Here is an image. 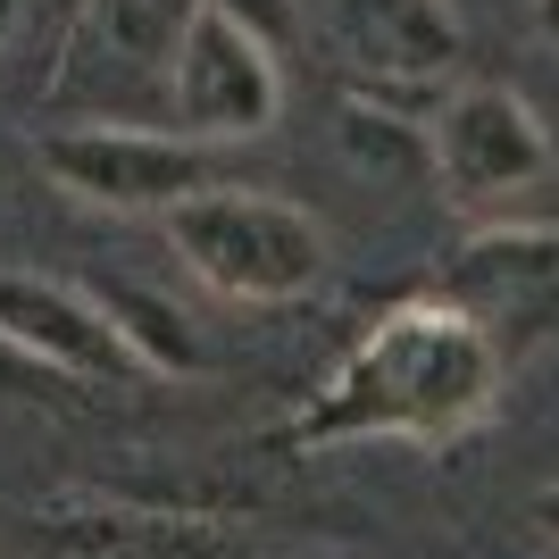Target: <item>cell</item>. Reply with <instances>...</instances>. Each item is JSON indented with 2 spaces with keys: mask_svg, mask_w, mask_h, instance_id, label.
Masks as SVG:
<instances>
[{
  "mask_svg": "<svg viewBox=\"0 0 559 559\" xmlns=\"http://www.w3.org/2000/svg\"><path fill=\"white\" fill-rule=\"evenodd\" d=\"M510 359L492 334L451 309L443 293L384 309L359 343L334 359V376L301 401L293 443L343 451V443H460L467 426L492 418Z\"/></svg>",
  "mask_w": 559,
  "mask_h": 559,
  "instance_id": "1",
  "label": "cell"
},
{
  "mask_svg": "<svg viewBox=\"0 0 559 559\" xmlns=\"http://www.w3.org/2000/svg\"><path fill=\"white\" fill-rule=\"evenodd\" d=\"M167 242L192 276L226 293V301H251V309H276V301H301L318 293L326 276V226L284 201V192H259V185H210L192 192L185 210H167Z\"/></svg>",
  "mask_w": 559,
  "mask_h": 559,
  "instance_id": "2",
  "label": "cell"
},
{
  "mask_svg": "<svg viewBox=\"0 0 559 559\" xmlns=\"http://www.w3.org/2000/svg\"><path fill=\"white\" fill-rule=\"evenodd\" d=\"M43 176L84 210L109 217H167L185 210L192 192L226 185V159L192 134H159V126H134V117H84V126H50L34 142Z\"/></svg>",
  "mask_w": 559,
  "mask_h": 559,
  "instance_id": "3",
  "label": "cell"
},
{
  "mask_svg": "<svg viewBox=\"0 0 559 559\" xmlns=\"http://www.w3.org/2000/svg\"><path fill=\"white\" fill-rule=\"evenodd\" d=\"M426 167H435L443 201L501 226L551 176V126L510 84H451L426 117Z\"/></svg>",
  "mask_w": 559,
  "mask_h": 559,
  "instance_id": "4",
  "label": "cell"
},
{
  "mask_svg": "<svg viewBox=\"0 0 559 559\" xmlns=\"http://www.w3.org/2000/svg\"><path fill=\"white\" fill-rule=\"evenodd\" d=\"M167 117H176V134L192 142H259L267 126L284 117V68L276 50L251 43L242 25H226L217 9L185 25V43L167 59Z\"/></svg>",
  "mask_w": 559,
  "mask_h": 559,
  "instance_id": "5",
  "label": "cell"
},
{
  "mask_svg": "<svg viewBox=\"0 0 559 559\" xmlns=\"http://www.w3.org/2000/svg\"><path fill=\"white\" fill-rule=\"evenodd\" d=\"M443 301L467 309V318L492 334L501 359H518L526 343H543V334L559 326V234L518 226V217L476 226L460 242V267H451Z\"/></svg>",
  "mask_w": 559,
  "mask_h": 559,
  "instance_id": "6",
  "label": "cell"
},
{
  "mask_svg": "<svg viewBox=\"0 0 559 559\" xmlns=\"http://www.w3.org/2000/svg\"><path fill=\"white\" fill-rule=\"evenodd\" d=\"M0 343L34 359V368L68 376V384H117V376H142L117 343V326L100 318L93 293H75L59 276H25V267H0Z\"/></svg>",
  "mask_w": 559,
  "mask_h": 559,
  "instance_id": "7",
  "label": "cell"
},
{
  "mask_svg": "<svg viewBox=\"0 0 559 559\" xmlns=\"http://www.w3.org/2000/svg\"><path fill=\"white\" fill-rule=\"evenodd\" d=\"M359 84L409 100H443V75L460 59V17L451 0H326Z\"/></svg>",
  "mask_w": 559,
  "mask_h": 559,
  "instance_id": "8",
  "label": "cell"
},
{
  "mask_svg": "<svg viewBox=\"0 0 559 559\" xmlns=\"http://www.w3.org/2000/svg\"><path fill=\"white\" fill-rule=\"evenodd\" d=\"M34 559H251V543L217 526V518L185 510H75L50 518V535L34 543Z\"/></svg>",
  "mask_w": 559,
  "mask_h": 559,
  "instance_id": "9",
  "label": "cell"
},
{
  "mask_svg": "<svg viewBox=\"0 0 559 559\" xmlns=\"http://www.w3.org/2000/svg\"><path fill=\"white\" fill-rule=\"evenodd\" d=\"M192 17H201V0H75L59 50L68 59H100L126 84H159L167 93V59H176Z\"/></svg>",
  "mask_w": 559,
  "mask_h": 559,
  "instance_id": "10",
  "label": "cell"
},
{
  "mask_svg": "<svg viewBox=\"0 0 559 559\" xmlns=\"http://www.w3.org/2000/svg\"><path fill=\"white\" fill-rule=\"evenodd\" d=\"M93 301H100V318L117 326V343H126V359H134L142 376H192V368H201L192 318H185L176 301L142 293V284H100Z\"/></svg>",
  "mask_w": 559,
  "mask_h": 559,
  "instance_id": "11",
  "label": "cell"
},
{
  "mask_svg": "<svg viewBox=\"0 0 559 559\" xmlns=\"http://www.w3.org/2000/svg\"><path fill=\"white\" fill-rule=\"evenodd\" d=\"M201 9H217L226 25H242V34L267 43V50H284V43H293V25H301V0H201Z\"/></svg>",
  "mask_w": 559,
  "mask_h": 559,
  "instance_id": "12",
  "label": "cell"
},
{
  "mask_svg": "<svg viewBox=\"0 0 559 559\" xmlns=\"http://www.w3.org/2000/svg\"><path fill=\"white\" fill-rule=\"evenodd\" d=\"M535 526L559 543V485H543V492H535Z\"/></svg>",
  "mask_w": 559,
  "mask_h": 559,
  "instance_id": "13",
  "label": "cell"
},
{
  "mask_svg": "<svg viewBox=\"0 0 559 559\" xmlns=\"http://www.w3.org/2000/svg\"><path fill=\"white\" fill-rule=\"evenodd\" d=\"M535 34H543V43H559V0H535Z\"/></svg>",
  "mask_w": 559,
  "mask_h": 559,
  "instance_id": "14",
  "label": "cell"
},
{
  "mask_svg": "<svg viewBox=\"0 0 559 559\" xmlns=\"http://www.w3.org/2000/svg\"><path fill=\"white\" fill-rule=\"evenodd\" d=\"M25 17V0H0V43H9V25Z\"/></svg>",
  "mask_w": 559,
  "mask_h": 559,
  "instance_id": "15",
  "label": "cell"
}]
</instances>
